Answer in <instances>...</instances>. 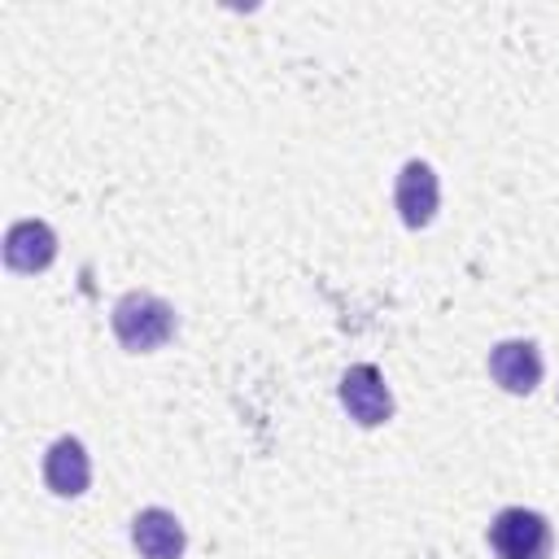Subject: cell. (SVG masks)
Returning a JSON list of instances; mask_svg holds the SVG:
<instances>
[{
    "label": "cell",
    "mask_w": 559,
    "mask_h": 559,
    "mask_svg": "<svg viewBox=\"0 0 559 559\" xmlns=\"http://www.w3.org/2000/svg\"><path fill=\"white\" fill-rule=\"evenodd\" d=\"M44 485L57 498H79L92 485V459L79 437H57L44 454Z\"/></svg>",
    "instance_id": "8"
},
{
    "label": "cell",
    "mask_w": 559,
    "mask_h": 559,
    "mask_svg": "<svg viewBox=\"0 0 559 559\" xmlns=\"http://www.w3.org/2000/svg\"><path fill=\"white\" fill-rule=\"evenodd\" d=\"M131 542H135L140 559H183V550H188V533H183L179 515L166 507H144L131 520Z\"/></svg>",
    "instance_id": "7"
},
{
    "label": "cell",
    "mask_w": 559,
    "mask_h": 559,
    "mask_svg": "<svg viewBox=\"0 0 559 559\" xmlns=\"http://www.w3.org/2000/svg\"><path fill=\"white\" fill-rule=\"evenodd\" d=\"M489 376L498 389L515 393V397H528L537 384H542V354L533 341H498L489 349Z\"/></svg>",
    "instance_id": "6"
},
{
    "label": "cell",
    "mask_w": 559,
    "mask_h": 559,
    "mask_svg": "<svg viewBox=\"0 0 559 559\" xmlns=\"http://www.w3.org/2000/svg\"><path fill=\"white\" fill-rule=\"evenodd\" d=\"M336 397H341L345 415H349L358 428H380V424L393 419V393H389V384H384V376H380L376 362H354V367L341 376Z\"/></svg>",
    "instance_id": "3"
},
{
    "label": "cell",
    "mask_w": 559,
    "mask_h": 559,
    "mask_svg": "<svg viewBox=\"0 0 559 559\" xmlns=\"http://www.w3.org/2000/svg\"><path fill=\"white\" fill-rule=\"evenodd\" d=\"M489 550L498 559H550L555 550V528L542 511L528 507H502L489 520Z\"/></svg>",
    "instance_id": "2"
},
{
    "label": "cell",
    "mask_w": 559,
    "mask_h": 559,
    "mask_svg": "<svg viewBox=\"0 0 559 559\" xmlns=\"http://www.w3.org/2000/svg\"><path fill=\"white\" fill-rule=\"evenodd\" d=\"M393 205H397V218L419 231L437 218V205H441V183H437V170L419 157H411L402 170H397V183H393Z\"/></svg>",
    "instance_id": "4"
},
{
    "label": "cell",
    "mask_w": 559,
    "mask_h": 559,
    "mask_svg": "<svg viewBox=\"0 0 559 559\" xmlns=\"http://www.w3.org/2000/svg\"><path fill=\"white\" fill-rule=\"evenodd\" d=\"M57 258V231L44 218H17L4 231V266L13 275H39Z\"/></svg>",
    "instance_id": "5"
},
{
    "label": "cell",
    "mask_w": 559,
    "mask_h": 559,
    "mask_svg": "<svg viewBox=\"0 0 559 559\" xmlns=\"http://www.w3.org/2000/svg\"><path fill=\"white\" fill-rule=\"evenodd\" d=\"M109 323H114V336H118V345L127 349V354H153V349H162L170 336H175V306L170 301H162L157 293H122L118 301H114V314H109Z\"/></svg>",
    "instance_id": "1"
}]
</instances>
